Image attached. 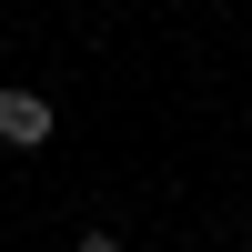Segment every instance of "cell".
Segmentation results:
<instances>
[{
    "label": "cell",
    "instance_id": "6da1fadb",
    "mask_svg": "<svg viewBox=\"0 0 252 252\" xmlns=\"http://www.w3.org/2000/svg\"><path fill=\"white\" fill-rule=\"evenodd\" d=\"M51 141V101L40 91H0V152H40Z\"/></svg>",
    "mask_w": 252,
    "mask_h": 252
},
{
    "label": "cell",
    "instance_id": "7a4b0ae2",
    "mask_svg": "<svg viewBox=\"0 0 252 252\" xmlns=\"http://www.w3.org/2000/svg\"><path fill=\"white\" fill-rule=\"evenodd\" d=\"M71 252H131V242H121V232H81Z\"/></svg>",
    "mask_w": 252,
    "mask_h": 252
}]
</instances>
